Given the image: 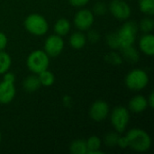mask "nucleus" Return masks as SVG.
I'll return each instance as SVG.
<instances>
[{
	"instance_id": "nucleus-1",
	"label": "nucleus",
	"mask_w": 154,
	"mask_h": 154,
	"mask_svg": "<svg viewBox=\"0 0 154 154\" xmlns=\"http://www.w3.org/2000/svg\"><path fill=\"white\" fill-rule=\"evenodd\" d=\"M128 147L137 152H145L151 149L152 139L148 133L140 128L131 129L125 135Z\"/></svg>"
},
{
	"instance_id": "nucleus-2",
	"label": "nucleus",
	"mask_w": 154,
	"mask_h": 154,
	"mask_svg": "<svg viewBox=\"0 0 154 154\" xmlns=\"http://www.w3.org/2000/svg\"><path fill=\"white\" fill-rule=\"evenodd\" d=\"M24 27L31 34L42 36L49 30V23L44 16L39 14H31L24 20Z\"/></svg>"
},
{
	"instance_id": "nucleus-3",
	"label": "nucleus",
	"mask_w": 154,
	"mask_h": 154,
	"mask_svg": "<svg viewBox=\"0 0 154 154\" xmlns=\"http://www.w3.org/2000/svg\"><path fill=\"white\" fill-rule=\"evenodd\" d=\"M50 64V57L42 50H36L32 51L26 60L28 69L33 74H39L40 72L48 69Z\"/></svg>"
},
{
	"instance_id": "nucleus-4",
	"label": "nucleus",
	"mask_w": 154,
	"mask_h": 154,
	"mask_svg": "<svg viewBox=\"0 0 154 154\" xmlns=\"http://www.w3.org/2000/svg\"><path fill=\"white\" fill-rule=\"evenodd\" d=\"M149 83V76L146 71L140 69L131 70L125 77L126 87L134 91L143 89Z\"/></svg>"
},
{
	"instance_id": "nucleus-5",
	"label": "nucleus",
	"mask_w": 154,
	"mask_h": 154,
	"mask_svg": "<svg viewBox=\"0 0 154 154\" xmlns=\"http://www.w3.org/2000/svg\"><path fill=\"white\" fill-rule=\"evenodd\" d=\"M138 32V24L134 21H128L119 29L116 32L119 42L120 48L131 46L134 43Z\"/></svg>"
},
{
	"instance_id": "nucleus-6",
	"label": "nucleus",
	"mask_w": 154,
	"mask_h": 154,
	"mask_svg": "<svg viewBox=\"0 0 154 154\" xmlns=\"http://www.w3.org/2000/svg\"><path fill=\"white\" fill-rule=\"evenodd\" d=\"M110 120L117 133L121 134L125 132L130 120L129 110L125 106H117L114 108L111 113Z\"/></svg>"
},
{
	"instance_id": "nucleus-7",
	"label": "nucleus",
	"mask_w": 154,
	"mask_h": 154,
	"mask_svg": "<svg viewBox=\"0 0 154 154\" xmlns=\"http://www.w3.org/2000/svg\"><path fill=\"white\" fill-rule=\"evenodd\" d=\"M108 10L114 17L118 20L125 21L131 16V7L125 0H113L110 2Z\"/></svg>"
},
{
	"instance_id": "nucleus-8",
	"label": "nucleus",
	"mask_w": 154,
	"mask_h": 154,
	"mask_svg": "<svg viewBox=\"0 0 154 154\" xmlns=\"http://www.w3.org/2000/svg\"><path fill=\"white\" fill-rule=\"evenodd\" d=\"M64 49V41L57 34L50 35L44 42V51L49 57L59 56Z\"/></svg>"
},
{
	"instance_id": "nucleus-9",
	"label": "nucleus",
	"mask_w": 154,
	"mask_h": 154,
	"mask_svg": "<svg viewBox=\"0 0 154 154\" xmlns=\"http://www.w3.org/2000/svg\"><path fill=\"white\" fill-rule=\"evenodd\" d=\"M94 14L88 9H81L77 12L74 17L75 26L79 31H88L94 23Z\"/></svg>"
},
{
	"instance_id": "nucleus-10",
	"label": "nucleus",
	"mask_w": 154,
	"mask_h": 154,
	"mask_svg": "<svg viewBox=\"0 0 154 154\" xmlns=\"http://www.w3.org/2000/svg\"><path fill=\"white\" fill-rule=\"evenodd\" d=\"M109 115V106L104 100H97L95 101L90 109L89 116L96 122L104 121Z\"/></svg>"
},
{
	"instance_id": "nucleus-11",
	"label": "nucleus",
	"mask_w": 154,
	"mask_h": 154,
	"mask_svg": "<svg viewBox=\"0 0 154 154\" xmlns=\"http://www.w3.org/2000/svg\"><path fill=\"white\" fill-rule=\"evenodd\" d=\"M14 82L3 79L0 82V104L7 105L13 101L15 97Z\"/></svg>"
},
{
	"instance_id": "nucleus-12",
	"label": "nucleus",
	"mask_w": 154,
	"mask_h": 154,
	"mask_svg": "<svg viewBox=\"0 0 154 154\" xmlns=\"http://www.w3.org/2000/svg\"><path fill=\"white\" fill-rule=\"evenodd\" d=\"M147 98L142 95L134 97L129 102V110L134 114H141L148 108Z\"/></svg>"
},
{
	"instance_id": "nucleus-13",
	"label": "nucleus",
	"mask_w": 154,
	"mask_h": 154,
	"mask_svg": "<svg viewBox=\"0 0 154 154\" xmlns=\"http://www.w3.org/2000/svg\"><path fill=\"white\" fill-rule=\"evenodd\" d=\"M141 51L147 56L154 55V36L152 33H145L139 42Z\"/></svg>"
},
{
	"instance_id": "nucleus-14",
	"label": "nucleus",
	"mask_w": 154,
	"mask_h": 154,
	"mask_svg": "<svg viewBox=\"0 0 154 154\" xmlns=\"http://www.w3.org/2000/svg\"><path fill=\"white\" fill-rule=\"evenodd\" d=\"M120 49H121V53H122L121 56L123 60H125L126 62L131 64L138 62L140 59V54L138 51L134 47H133V45L120 48Z\"/></svg>"
},
{
	"instance_id": "nucleus-15",
	"label": "nucleus",
	"mask_w": 154,
	"mask_h": 154,
	"mask_svg": "<svg viewBox=\"0 0 154 154\" xmlns=\"http://www.w3.org/2000/svg\"><path fill=\"white\" fill-rule=\"evenodd\" d=\"M23 87L24 90L29 93L37 91L41 87V83H40L38 76L34 74V75H30L26 77L23 82Z\"/></svg>"
},
{
	"instance_id": "nucleus-16",
	"label": "nucleus",
	"mask_w": 154,
	"mask_h": 154,
	"mask_svg": "<svg viewBox=\"0 0 154 154\" xmlns=\"http://www.w3.org/2000/svg\"><path fill=\"white\" fill-rule=\"evenodd\" d=\"M87 42V38L81 32H75L69 37V44L75 50L82 49Z\"/></svg>"
},
{
	"instance_id": "nucleus-17",
	"label": "nucleus",
	"mask_w": 154,
	"mask_h": 154,
	"mask_svg": "<svg viewBox=\"0 0 154 154\" xmlns=\"http://www.w3.org/2000/svg\"><path fill=\"white\" fill-rule=\"evenodd\" d=\"M87 148H88V152L87 154H102L103 152L100 150L101 148V140L97 136H90L87 141Z\"/></svg>"
},
{
	"instance_id": "nucleus-18",
	"label": "nucleus",
	"mask_w": 154,
	"mask_h": 154,
	"mask_svg": "<svg viewBox=\"0 0 154 154\" xmlns=\"http://www.w3.org/2000/svg\"><path fill=\"white\" fill-rule=\"evenodd\" d=\"M70 31V23L66 18H60L54 24L55 34L60 36L67 35Z\"/></svg>"
},
{
	"instance_id": "nucleus-19",
	"label": "nucleus",
	"mask_w": 154,
	"mask_h": 154,
	"mask_svg": "<svg viewBox=\"0 0 154 154\" xmlns=\"http://www.w3.org/2000/svg\"><path fill=\"white\" fill-rule=\"evenodd\" d=\"M69 150L72 154H87L88 148L86 141L82 139H77L73 141L69 146Z\"/></svg>"
},
{
	"instance_id": "nucleus-20",
	"label": "nucleus",
	"mask_w": 154,
	"mask_h": 154,
	"mask_svg": "<svg viewBox=\"0 0 154 154\" xmlns=\"http://www.w3.org/2000/svg\"><path fill=\"white\" fill-rule=\"evenodd\" d=\"M41 86H44V87H51V85H53L54 81H55V77L53 75V73L50 70L45 69L42 72H40L39 74H37Z\"/></svg>"
},
{
	"instance_id": "nucleus-21",
	"label": "nucleus",
	"mask_w": 154,
	"mask_h": 154,
	"mask_svg": "<svg viewBox=\"0 0 154 154\" xmlns=\"http://www.w3.org/2000/svg\"><path fill=\"white\" fill-rule=\"evenodd\" d=\"M12 64V59L8 53L4 51H0V75L8 71Z\"/></svg>"
},
{
	"instance_id": "nucleus-22",
	"label": "nucleus",
	"mask_w": 154,
	"mask_h": 154,
	"mask_svg": "<svg viewBox=\"0 0 154 154\" xmlns=\"http://www.w3.org/2000/svg\"><path fill=\"white\" fill-rule=\"evenodd\" d=\"M139 8L147 16L154 14V0H139Z\"/></svg>"
},
{
	"instance_id": "nucleus-23",
	"label": "nucleus",
	"mask_w": 154,
	"mask_h": 154,
	"mask_svg": "<svg viewBox=\"0 0 154 154\" xmlns=\"http://www.w3.org/2000/svg\"><path fill=\"white\" fill-rule=\"evenodd\" d=\"M138 28H140L142 30V32H144V33L152 32L154 29V20L151 16L144 17L140 22V24H139Z\"/></svg>"
},
{
	"instance_id": "nucleus-24",
	"label": "nucleus",
	"mask_w": 154,
	"mask_h": 154,
	"mask_svg": "<svg viewBox=\"0 0 154 154\" xmlns=\"http://www.w3.org/2000/svg\"><path fill=\"white\" fill-rule=\"evenodd\" d=\"M119 135L117 132H109L104 137V143L107 147H115L117 145Z\"/></svg>"
},
{
	"instance_id": "nucleus-25",
	"label": "nucleus",
	"mask_w": 154,
	"mask_h": 154,
	"mask_svg": "<svg viewBox=\"0 0 154 154\" xmlns=\"http://www.w3.org/2000/svg\"><path fill=\"white\" fill-rule=\"evenodd\" d=\"M105 60H106V61L107 63H109L111 65H115V66L121 65L122 62H123L122 56L120 54H118L117 52H115V51L108 52L105 56Z\"/></svg>"
},
{
	"instance_id": "nucleus-26",
	"label": "nucleus",
	"mask_w": 154,
	"mask_h": 154,
	"mask_svg": "<svg viewBox=\"0 0 154 154\" xmlns=\"http://www.w3.org/2000/svg\"><path fill=\"white\" fill-rule=\"evenodd\" d=\"M106 43L113 50L120 49V42H119V39H118L117 33L116 32L109 33L106 36Z\"/></svg>"
},
{
	"instance_id": "nucleus-27",
	"label": "nucleus",
	"mask_w": 154,
	"mask_h": 154,
	"mask_svg": "<svg viewBox=\"0 0 154 154\" xmlns=\"http://www.w3.org/2000/svg\"><path fill=\"white\" fill-rule=\"evenodd\" d=\"M108 10L107 5L103 2H97L93 6V14L97 15H103L105 14Z\"/></svg>"
},
{
	"instance_id": "nucleus-28",
	"label": "nucleus",
	"mask_w": 154,
	"mask_h": 154,
	"mask_svg": "<svg viewBox=\"0 0 154 154\" xmlns=\"http://www.w3.org/2000/svg\"><path fill=\"white\" fill-rule=\"evenodd\" d=\"M86 38L92 43L97 42L100 40V34L98 32L95 31V30H90L88 32V35L86 36Z\"/></svg>"
},
{
	"instance_id": "nucleus-29",
	"label": "nucleus",
	"mask_w": 154,
	"mask_h": 154,
	"mask_svg": "<svg viewBox=\"0 0 154 154\" xmlns=\"http://www.w3.org/2000/svg\"><path fill=\"white\" fill-rule=\"evenodd\" d=\"M89 0H69V4L74 7H82L88 3Z\"/></svg>"
},
{
	"instance_id": "nucleus-30",
	"label": "nucleus",
	"mask_w": 154,
	"mask_h": 154,
	"mask_svg": "<svg viewBox=\"0 0 154 154\" xmlns=\"http://www.w3.org/2000/svg\"><path fill=\"white\" fill-rule=\"evenodd\" d=\"M7 45V37L6 35L0 32V51H4Z\"/></svg>"
},
{
	"instance_id": "nucleus-31",
	"label": "nucleus",
	"mask_w": 154,
	"mask_h": 154,
	"mask_svg": "<svg viewBox=\"0 0 154 154\" xmlns=\"http://www.w3.org/2000/svg\"><path fill=\"white\" fill-rule=\"evenodd\" d=\"M117 145L120 148H122V149L128 148V144H127V141H126L125 136H124V137H120L119 136V139H118V142H117Z\"/></svg>"
},
{
	"instance_id": "nucleus-32",
	"label": "nucleus",
	"mask_w": 154,
	"mask_h": 154,
	"mask_svg": "<svg viewBox=\"0 0 154 154\" xmlns=\"http://www.w3.org/2000/svg\"><path fill=\"white\" fill-rule=\"evenodd\" d=\"M3 75H4V79H3L7 80V81L14 82V80H15V77H14V73H12V72H5V74H3Z\"/></svg>"
},
{
	"instance_id": "nucleus-33",
	"label": "nucleus",
	"mask_w": 154,
	"mask_h": 154,
	"mask_svg": "<svg viewBox=\"0 0 154 154\" xmlns=\"http://www.w3.org/2000/svg\"><path fill=\"white\" fill-rule=\"evenodd\" d=\"M147 102H148V106L151 108H153L154 106V93L151 92V94L149 95L148 98H147Z\"/></svg>"
},
{
	"instance_id": "nucleus-34",
	"label": "nucleus",
	"mask_w": 154,
	"mask_h": 154,
	"mask_svg": "<svg viewBox=\"0 0 154 154\" xmlns=\"http://www.w3.org/2000/svg\"><path fill=\"white\" fill-rule=\"evenodd\" d=\"M1 140H2V134H1V131H0V143H1Z\"/></svg>"
}]
</instances>
